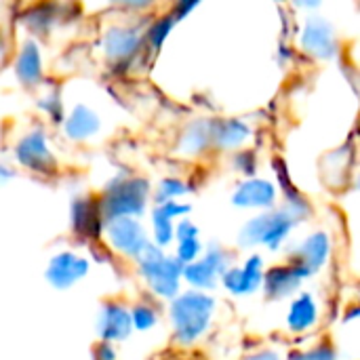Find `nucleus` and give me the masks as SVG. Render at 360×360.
Instances as JSON below:
<instances>
[{"label":"nucleus","instance_id":"obj_1","mask_svg":"<svg viewBox=\"0 0 360 360\" xmlns=\"http://www.w3.org/2000/svg\"><path fill=\"white\" fill-rule=\"evenodd\" d=\"M215 312V300L202 291H188L179 297H173L171 304V323L179 344L190 346L205 335Z\"/></svg>","mask_w":360,"mask_h":360},{"label":"nucleus","instance_id":"obj_2","mask_svg":"<svg viewBox=\"0 0 360 360\" xmlns=\"http://www.w3.org/2000/svg\"><path fill=\"white\" fill-rule=\"evenodd\" d=\"M150 186L139 177H116L105 186L103 198L99 202L101 219L108 224L118 217H137L146 211V200Z\"/></svg>","mask_w":360,"mask_h":360},{"label":"nucleus","instance_id":"obj_3","mask_svg":"<svg viewBox=\"0 0 360 360\" xmlns=\"http://www.w3.org/2000/svg\"><path fill=\"white\" fill-rule=\"evenodd\" d=\"M139 259V274L148 281L150 289L167 300H173L179 291V278L184 266L175 257H167L158 247L148 245Z\"/></svg>","mask_w":360,"mask_h":360},{"label":"nucleus","instance_id":"obj_4","mask_svg":"<svg viewBox=\"0 0 360 360\" xmlns=\"http://www.w3.org/2000/svg\"><path fill=\"white\" fill-rule=\"evenodd\" d=\"M295 224H297V219L289 209L264 213L245 224L238 240H240V245H247V247L266 245L268 249L276 251L287 240V236L295 228Z\"/></svg>","mask_w":360,"mask_h":360},{"label":"nucleus","instance_id":"obj_5","mask_svg":"<svg viewBox=\"0 0 360 360\" xmlns=\"http://www.w3.org/2000/svg\"><path fill=\"white\" fill-rule=\"evenodd\" d=\"M105 236L114 251L129 255V257H139L141 251L150 245L141 221L133 217H118V219L108 221Z\"/></svg>","mask_w":360,"mask_h":360},{"label":"nucleus","instance_id":"obj_6","mask_svg":"<svg viewBox=\"0 0 360 360\" xmlns=\"http://www.w3.org/2000/svg\"><path fill=\"white\" fill-rule=\"evenodd\" d=\"M15 158L21 167L34 173H51L57 167V160L49 148L44 131H32L19 139L15 148Z\"/></svg>","mask_w":360,"mask_h":360},{"label":"nucleus","instance_id":"obj_7","mask_svg":"<svg viewBox=\"0 0 360 360\" xmlns=\"http://www.w3.org/2000/svg\"><path fill=\"white\" fill-rule=\"evenodd\" d=\"M228 270V255L221 249L209 251L205 257L196 259L194 264L184 266L181 276L194 287V289H215L217 278Z\"/></svg>","mask_w":360,"mask_h":360},{"label":"nucleus","instance_id":"obj_8","mask_svg":"<svg viewBox=\"0 0 360 360\" xmlns=\"http://www.w3.org/2000/svg\"><path fill=\"white\" fill-rule=\"evenodd\" d=\"M89 270H91V264L82 255L72 253V251H61L49 262L46 281L55 289H70L78 281H82L89 274Z\"/></svg>","mask_w":360,"mask_h":360},{"label":"nucleus","instance_id":"obj_9","mask_svg":"<svg viewBox=\"0 0 360 360\" xmlns=\"http://www.w3.org/2000/svg\"><path fill=\"white\" fill-rule=\"evenodd\" d=\"M302 46L306 53L319 57V59H329L338 53V38L333 27L321 19L312 17L306 21V27L302 32Z\"/></svg>","mask_w":360,"mask_h":360},{"label":"nucleus","instance_id":"obj_10","mask_svg":"<svg viewBox=\"0 0 360 360\" xmlns=\"http://www.w3.org/2000/svg\"><path fill=\"white\" fill-rule=\"evenodd\" d=\"M232 202L240 209H272L276 202V186L268 179L251 177L236 188Z\"/></svg>","mask_w":360,"mask_h":360},{"label":"nucleus","instance_id":"obj_11","mask_svg":"<svg viewBox=\"0 0 360 360\" xmlns=\"http://www.w3.org/2000/svg\"><path fill=\"white\" fill-rule=\"evenodd\" d=\"M308 276L310 274L304 272L300 266H293V264L291 266H278V268H272L264 274L262 287L266 289V295L270 300H281V297H287L293 291H297L302 281Z\"/></svg>","mask_w":360,"mask_h":360},{"label":"nucleus","instance_id":"obj_12","mask_svg":"<svg viewBox=\"0 0 360 360\" xmlns=\"http://www.w3.org/2000/svg\"><path fill=\"white\" fill-rule=\"evenodd\" d=\"M133 323H131V312L120 306V304H105L99 314V338L101 342H122L131 335Z\"/></svg>","mask_w":360,"mask_h":360},{"label":"nucleus","instance_id":"obj_13","mask_svg":"<svg viewBox=\"0 0 360 360\" xmlns=\"http://www.w3.org/2000/svg\"><path fill=\"white\" fill-rule=\"evenodd\" d=\"M329 251H331V240H329V236H327L325 232H316V234L308 236V238L302 243V247H300L295 259H291V264H293V266H300V268H302L304 272H308V274H314V272H319V270L327 264Z\"/></svg>","mask_w":360,"mask_h":360},{"label":"nucleus","instance_id":"obj_14","mask_svg":"<svg viewBox=\"0 0 360 360\" xmlns=\"http://www.w3.org/2000/svg\"><path fill=\"white\" fill-rule=\"evenodd\" d=\"M141 44V36L135 27L114 25L103 34V51L114 61H124L137 53Z\"/></svg>","mask_w":360,"mask_h":360},{"label":"nucleus","instance_id":"obj_15","mask_svg":"<svg viewBox=\"0 0 360 360\" xmlns=\"http://www.w3.org/2000/svg\"><path fill=\"white\" fill-rule=\"evenodd\" d=\"M101 131V120L89 105H76L63 120V133L72 141H89Z\"/></svg>","mask_w":360,"mask_h":360},{"label":"nucleus","instance_id":"obj_16","mask_svg":"<svg viewBox=\"0 0 360 360\" xmlns=\"http://www.w3.org/2000/svg\"><path fill=\"white\" fill-rule=\"evenodd\" d=\"M319 323V306L314 295L302 293L297 295L287 312V325L293 333H306Z\"/></svg>","mask_w":360,"mask_h":360},{"label":"nucleus","instance_id":"obj_17","mask_svg":"<svg viewBox=\"0 0 360 360\" xmlns=\"http://www.w3.org/2000/svg\"><path fill=\"white\" fill-rule=\"evenodd\" d=\"M15 74L17 78L25 84V86H34L40 82L42 76V57H40V49L34 40H25L17 61H15Z\"/></svg>","mask_w":360,"mask_h":360},{"label":"nucleus","instance_id":"obj_18","mask_svg":"<svg viewBox=\"0 0 360 360\" xmlns=\"http://www.w3.org/2000/svg\"><path fill=\"white\" fill-rule=\"evenodd\" d=\"M101 213H99V205L95 207L93 200L86 198H78L72 205V228L82 234V236H95L101 230Z\"/></svg>","mask_w":360,"mask_h":360},{"label":"nucleus","instance_id":"obj_19","mask_svg":"<svg viewBox=\"0 0 360 360\" xmlns=\"http://www.w3.org/2000/svg\"><path fill=\"white\" fill-rule=\"evenodd\" d=\"M251 129L247 122L230 118V120H217L213 122V141L217 148H238L245 139H249Z\"/></svg>","mask_w":360,"mask_h":360},{"label":"nucleus","instance_id":"obj_20","mask_svg":"<svg viewBox=\"0 0 360 360\" xmlns=\"http://www.w3.org/2000/svg\"><path fill=\"white\" fill-rule=\"evenodd\" d=\"M213 141V122L211 120H196L188 127L181 135V150L186 154H200Z\"/></svg>","mask_w":360,"mask_h":360},{"label":"nucleus","instance_id":"obj_21","mask_svg":"<svg viewBox=\"0 0 360 360\" xmlns=\"http://www.w3.org/2000/svg\"><path fill=\"white\" fill-rule=\"evenodd\" d=\"M240 276L245 285V295L255 293L264 283V259L259 255L247 257V262L240 266Z\"/></svg>","mask_w":360,"mask_h":360},{"label":"nucleus","instance_id":"obj_22","mask_svg":"<svg viewBox=\"0 0 360 360\" xmlns=\"http://www.w3.org/2000/svg\"><path fill=\"white\" fill-rule=\"evenodd\" d=\"M190 192L188 184L181 181V179H175V177H167L158 184V190H156V205H162V202H171V200H177L181 196H186Z\"/></svg>","mask_w":360,"mask_h":360},{"label":"nucleus","instance_id":"obj_23","mask_svg":"<svg viewBox=\"0 0 360 360\" xmlns=\"http://www.w3.org/2000/svg\"><path fill=\"white\" fill-rule=\"evenodd\" d=\"M152 226H154V243H156L154 247H167L173 240L175 221H171L158 209H154V213H152Z\"/></svg>","mask_w":360,"mask_h":360},{"label":"nucleus","instance_id":"obj_24","mask_svg":"<svg viewBox=\"0 0 360 360\" xmlns=\"http://www.w3.org/2000/svg\"><path fill=\"white\" fill-rule=\"evenodd\" d=\"M131 323L137 331H150L158 323V312L150 304H137L131 312Z\"/></svg>","mask_w":360,"mask_h":360},{"label":"nucleus","instance_id":"obj_25","mask_svg":"<svg viewBox=\"0 0 360 360\" xmlns=\"http://www.w3.org/2000/svg\"><path fill=\"white\" fill-rule=\"evenodd\" d=\"M175 21H177V19H175L173 15H167V17L158 19V21L148 30V38H150V44H152L154 49H160V46H162V42H165L167 36L171 34Z\"/></svg>","mask_w":360,"mask_h":360},{"label":"nucleus","instance_id":"obj_26","mask_svg":"<svg viewBox=\"0 0 360 360\" xmlns=\"http://www.w3.org/2000/svg\"><path fill=\"white\" fill-rule=\"evenodd\" d=\"M200 253H202V243L198 238H190V240L177 243V255H175V259L181 266H188V264H194L196 259H200Z\"/></svg>","mask_w":360,"mask_h":360},{"label":"nucleus","instance_id":"obj_27","mask_svg":"<svg viewBox=\"0 0 360 360\" xmlns=\"http://www.w3.org/2000/svg\"><path fill=\"white\" fill-rule=\"evenodd\" d=\"M289 360H338V354L329 344H319L306 352H293Z\"/></svg>","mask_w":360,"mask_h":360},{"label":"nucleus","instance_id":"obj_28","mask_svg":"<svg viewBox=\"0 0 360 360\" xmlns=\"http://www.w3.org/2000/svg\"><path fill=\"white\" fill-rule=\"evenodd\" d=\"M156 209H158L165 217H169L171 221H175V219H179V217H184V215H188V213L192 211L190 205H181V202H177V200L156 205Z\"/></svg>","mask_w":360,"mask_h":360},{"label":"nucleus","instance_id":"obj_29","mask_svg":"<svg viewBox=\"0 0 360 360\" xmlns=\"http://www.w3.org/2000/svg\"><path fill=\"white\" fill-rule=\"evenodd\" d=\"M38 105L51 116V120H55V122L63 120V112H61V103H59V95L57 93H51V95L42 97Z\"/></svg>","mask_w":360,"mask_h":360},{"label":"nucleus","instance_id":"obj_30","mask_svg":"<svg viewBox=\"0 0 360 360\" xmlns=\"http://www.w3.org/2000/svg\"><path fill=\"white\" fill-rule=\"evenodd\" d=\"M234 167H236L238 171H245L247 175H253V173H255V169H257L255 154H253V152H249V150H245V152H236V156H234Z\"/></svg>","mask_w":360,"mask_h":360},{"label":"nucleus","instance_id":"obj_31","mask_svg":"<svg viewBox=\"0 0 360 360\" xmlns=\"http://www.w3.org/2000/svg\"><path fill=\"white\" fill-rule=\"evenodd\" d=\"M173 238H177V243L181 240H190V238H198V226L192 224V219H181L175 226V234Z\"/></svg>","mask_w":360,"mask_h":360},{"label":"nucleus","instance_id":"obj_32","mask_svg":"<svg viewBox=\"0 0 360 360\" xmlns=\"http://www.w3.org/2000/svg\"><path fill=\"white\" fill-rule=\"evenodd\" d=\"M93 360H116V352L110 344L101 342L97 348H95V354H93Z\"/></svg>","mask_w":360,"mask_h":360},{"label":"nucleus","instance_id":"obj_33","mask_svg":"<svg viewBox=\"0 0 360 360\" xmlns=\"http://www.w3.org/2000/svg\"><path fill=\"white\" fill-rule=\"evenodd\" d=\"M13 177H15V171H13L8 165H2V162H0V186H4V184H6L8 179H13Z\"/></svg>","mask_w":360,"mask_h":360},{"label":"nucleus","instance_id":"obj_34","mask_svg":"<svg viewBox=\"0 0 360 360\" xmlns=\"http://www.w3.org/2000/svg\"><path fill=\"white\" fill-rule=\"evenodd\" d=\"M245 360H281V359H278V354H274V352H270V350H264V352H255V354L247 356Z\"/></svg>","mask_w":360,"mask_h":360},{"label":"nucleus","instance_id":"obj_35","mask_svg":"<svg viewBox=\"0 0 360 360\" xmlns=\"http://www.w3.org/2000/svg\"><path fill=\"white\" fill-rule=\"evenodd\" d=\"M4 53V40H2V36H0V55Z\"/></svg>","mask_w":360,"mask_h":360}]
</instances>
